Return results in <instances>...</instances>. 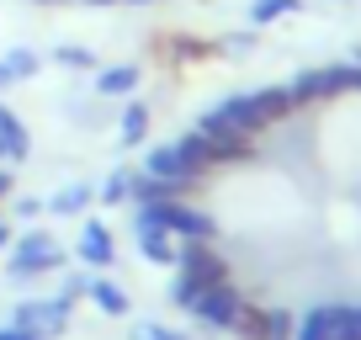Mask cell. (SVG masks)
Returning a JSON list of instances; mask_svg holds the SVG:
<instances>
[{"instance_id":"8fae6325","label":"cell","mask_w":361,"mask_h":340,"mask_svg":"<svg viewBox=\"0 0 361 340\" xmlns=\"http://www.w3.org/2000/svg\"><path fill=\"white\" fill-rule=\"evenodd\" d=\"M176 154H180V165L192 170L197 181H202L207 170H213V144H207V138L197 133V128H192V133H180V138H176Z\"/></svg>"},{"instance_id":"f546056e","label":"cell","mask_w":361,"mask_h":340,"mask_svg":"<svg viewBox=\"0 0 361 340\" xmlns=\"http://www.w3.org/2000/svg\"><path fill=\"white\" fill-rule=\"evenodd\" d=\"M11 239H16V234H11V224L0 218V250H11Z\"/></svg>"},{"instance_id":"4fadbf2b","label":"cell","mask_w":361,"mask_h":340,"mask_svg":"<svg viewBox=\"0 0 361 340\" xmlns=\"http://www.w3.org/2000/svg\"><path fill=\"white\" fill-rule=\"evenodd\" d=\"M329 329H335V303H314L293 324V340H329Z\"/></svg>"},{"instance_id":"7402d4cb","label":"cell","mask_w":361,"mask_h":340,"mask_svg":"<svg viewBox=\"0 0 361 340\" xmlns=\"http://www.w3.org/2000/svg\"><path fill=\"white\" fill-rule=\"evenodd\" d=\"M54 59L59 69H96V54H90V48H80V43H64V48H54Z\"/></svg>"},{"instance_id":"52a82bcc","label":"cell","mask_w":361,"mask_h":340,"mask_svg":"<svg viewBox=\"0 0 361 340\" xmlns=\"http://www.w3.org/2000/svg\"><path fill=\"white\" fill-rule=\"evenodd\" d=\"M144 176H154V181H176L180 192H186V186H197V176L180 165L176 144H154V149H149V154H144Z\"/></svg>"},{"instance_id":"9c48e42d","label":"cell","mask_w":361,"mask_h":340,"mask_svg":"<svg viewBox=\"0 0 361 340\" xmlns=\"http://www.w3.org/2000/svg\"><path fill=\"white\" fill-rule=\"evenodd\" d=\"M85 298L102 314H112V319H123L128 308H133V298H128V287L123 282H112V277H90V287H85Z\"/></svg>"},{"instance_id":"ffe728a7","label":"cell","mask_w":361,"mask_h":340,"mask_svg":"<svg viewBox=\"0 0 361 340\" xmlns=\"http://www.w3.org/2000/svg\"><path fill=\"white\" fill-rule=\"evenodd\" d=\"M329 340H361V308L335 303V329H329Z\"/></svg>"},{"instance_id":"44dd1931","label":"cell","mask_w":361,"mask_h":340,"mask_svg":"<svg viewBox=\"0 0 361 340\" xmlns=\"http://www.w3.org/2000/svg\"><path fill=\"white\" fill-rule=\"evenodd\" d=\"M234 335H245V340H266V308L245 303V308H239V319H234Z\"/></svg>"},{"instance_id":"5bb4252c","label":"cell","mask_w":361,"mask_h":340,"mask_svg":"<svg viewBox=\"0 0 361 340\" xmlns=\"http://www.w3.org/2000/svg\"><path fill=\"white\" fill-rule=\"evenodd\" d=\"M250 96H255V107H260V117H266V128L298 112V107H293V91H287V85H266V91H250Z\"/></svg>"},{"instance_id":"d6986e66","label":"cell","mask_w":361,"mask_h":340,"mask_svg":"<svg viewBox=\"0 0 361 340\" xmlns=\"http://www.w3.org/2000/svg\"><path fill=\"white\" fill-rule=\"evenodd\" d=\"M128 192H133V170H112V176L96 186V202L117 207V202H128Z\"/></svg>"},{"instance_id":"277c9868","label":"cell","mask_w":361,"mask_h":340,"mask_svg":"<svg viewBox=\"0 0 361 340\" xmlns=\"http://www.w3.org/2000/svg\"><path fill=\"white\" fill-rule=\"evenodd\" d=\"M239 308H245V293H239L234 282H218V287H202L186 314H192L197 324H207V329H234Z\"/></svg>"},{"instance_id":"83f0119b","label":"cell","mask_w":361,"mask_h":340,"mask_svg":"<svg viewBox=\"0 0 361 340\" xmlns=\"http://www.w3.org/2000/svg\"><path fill=\"white\" fill-rule=\"evenodd\" d=\"M0 340H37L32 329H16V324H0Z\"/></svg>"},{"instance_id":"3957f363","label":"cell","mask_w":361,"mask_h":340,"mask_svg":"<svg viewBox=\"0 0 361 340\" xmlns=\"http://www.w3.org/2000/svg\"><path fill=\"white\" fill-rule=\"evenodd\" d=\"M11 324L32 329L37 340H59L69 329V303H64V298H27V303L11 308Z\"/></svg>"},{"instance_id":"6da1fadb","label":"cell","mask_w":361,"mask_h":340,"mask_svg":"<svg viewBox=\"0 0 361 340\" xmlns=\"http://www.w3.org/2000/svg\"><path fill=\"white\" fill-rule=\"evenodd\" d=\"M176 282L192 287V293L228 282V261L213 250V239H180L176 245Z\"/></svg>"},{"instance_id":"8992f818","label":"cell","mask_w":361,"mask_h":340,"mask_svg":"<svg viewBox=\"0 0 361 340\" xmlns=\"http://www.w3.org/2000/svg\"><path fill=\"white\" fill-rule=\"evenodd\" d=\"M133 245H138V255H144L149 266H176V239H170V229L154 218V207H138L133 213Z\"/></svg>"},{"instance_id":"e0dca14e","label":"cell","mask_w":361,"mask_h":340,"mask_svg":"<svg viewBox=\"0 0 361 340\" xmlns=\"http://www.w3.org/2000/svg\"><path fill=\"white\" fill-rule=\"evenodd\" d=\"M128 91H138V69L133 64L96 69V96H128Z\"/></svg>"},{"instance_id":"836d02e7","label":"cell","mask_w":361,"mask_h":340,"mask_svg":"<svg viewBox=\"0 0 361 340\" xmlns=\"http://www.w3.org/2000/svg\"><path fill=\"white\" fill-rule=\"evenodd\" d=\"M0 159H6V154H0Z\"/></svg>"},{"instance_id":"603a6c76","label":"cell","mask_w":361,"mask_h":340,"mask_svg":"<svg viewBox=\"0 0 361 340\" xmlns=\"http://www.w3.org/2000/svg\"><path fill=\"white\" fill-rule=\"evenodd\" d=\"M287 11H298V0H255V6H250V22L266 27V22H276V16H287Z\"/></svg>"},{"instance_id":"1f68e13d","label":"cell","mask_w":361,"mask_h":340,"mask_svg":"<svg viewBox=\"0 0 361 340\" xmlns=\"http://www.w3.org/2000/svg\"><path fill=\"white\" fill-rule=\"evenodd\" d=\"M356 64H361V48H356Z\"/></svg>"},{"instance_id":"7c38bea8","label":"cell","mask_w":361,"mask_h":340,"mask_svg":"<svg viewBox=\"0 0 361 340\" xmlns=\"http://www.w3.org/2000/svg\"><path fill=\"white\" fill-rule=\"evenodd\" d=\"M37 69H43V59H37L32 48H11V54L0 59V91H6V85H22V80H32Z\"/></svg>"},{"instance_id":"f1b7e54d","label":"cell","mask_w":361,"mask_h":340,"mask_svg":"<svg viewBox=\"0 0 361 340\" xmlns=\"http://www.w3.org/2000/svg\"><path fill=\"white\" fill-rule=\"evenodd\" d=\"M11 186H16V181H11V170L0 165V197H11Z\"/></svg>"},{"instance_id":"d6a6232c","label":"cell","mask_w":361,"mask_h":340,"mask_svg":"<svg viewBox=\"0 0 361 340\" xmlns=\"http://www.w3.org/2000/svg\"><path fill=\"white\" fill-rule=\"evenodd\" d=\"M48 6H54V0H48Z\"/></svg>"},{"instance_id":"2e32d148","label":"cell","mask_w":361,"mask_h":340,"mask_svg":"<svg viewBox=\"0 0 361 340\" xmlns=\"http://www.w3.org/2000/svg\"><path fill=\"white\" fill-rule=\"evenodd\" d=\"M149 138V107L144 102H128L117 112V144H144Z\"/></svg>"},{"instance_id":"9a60e30c","label":"cell","mask_w":361,"mask_h":340,"mask_svg":"<svg viewBox=\"0 0 361 340\" xmlns=\"http://www.w3.org/2000/svg\"><path fill=\"white\" fill-rule=\"evenodd\" d=\"M90 202H96V186H85V181H69V186H59V192H54V202H48V213L69 218V213H85Z\"/></svg>"},{"instance_id":"4316f807","label":"cell","mask_w":361,"mask_h":340,"mask_svg":"<svg viewBox=\"0 0 361 340\" xmlns=\"http://www.w3.org/2000/svg\"><path fill=\"white\" fill-rule=\"evenodd\" d=\"M43 197H22V202H16V213H22V218H37V213H43Z\"/></svg>"},{"instance_id":"cb8c5ba5","label":"cell","mask_w":361,"mask_h":340,"mask_svg":"<svg viewBox=\"0 0 361 340\" xmlns=\"http://www.w3.org/2000/svg\"><path fill=\"white\" fill-rule=\"evenodd\" d=\"M293 324L298 319L287 308H266V340H293Z\"/></svg>"},{"instance_id":"d4e9b609","label":"cell","mask_w":361,"mask_h":340,"mask_svg":"<svg viewBox=\"0 0 361 340\" xmlns=\"http://www.w3.org/2000/svg\"><path fill=\"white\" fill-rule=\"evenodd\" d=\"M128 340H186L180 329H170V324H159V319H144V324H133V335Z\"/></svg>"},{"instance_id":"30bf717a","label":"cell","mask_w":361,"mask_h":340,"mask_svg":"<svg viewBox=\"0 0 361 340\" xmlns=\"http://www.w3.org/2000/svg\"><path fill=\"white\" fill-rule=\"evenodd\" d=\"M0 154H6V159H27V154H32V138H27L22 117H16L6 102H0Z\"/></svg>"},{"instance_id":"ac0fdd59","label":"cell","mask_w":361,"mask_h":340,"mask_svg":"<svg viewBox=\"0 0 361 340\" xmlns=\"http://www.w3.org/2000/svg\"><path fill=\"white\" fill-rule=\"evenodd\" d=\"M133 197L138 207H149V202H165V197H180V186L176 181H154V176H133Z\"/></svg>"},{"instance_id":"4dcf8cb0","label":"cell","mask_w":361,"mask_h":340,"mask_svg":"<svg viewBox=\"0 0 361 340\" xmlns=\"http://www.w3.org/2000/svg\"><path fill=\"white\" fill-rule=\"evenodd\" d=\"M96 6H112V0H96Z\"/></svg>"},{"instance_id":"7a4b0ae2","label":"cell","mask_w":361,"mask_h":340,"mask_svg":"<svg viewBox=\"0 0 361 340\" xmlns=\"http://www.w3.org/2000/svg\"><path fill=\"white\" fill-rule=\"evenodd\" d=\"M11 282H27V277H43V272H59L64 266V250H59V239L48 234V229H32V234H16L11 239Z\"/></svg>"},{"instance_id":"5b68a950","label":"cell","mask_w":361,"mask_h":340,"mask_svg":"<svg viewBox=\"0 0 361 340\" xmlns=\"http://www.w3.org/2000/svg\"><path fill=\"white\" fill-rule=\"evenodd\" d=\"M149 207H154V218L170 229V234H180V239H213L218 234V218L207 213V207L180 202V197H165V202H149Z\"/></svg>"},{"instance_id":"ba28073f","label":"cell","mask_w":361,"mask_h":340,"mask_svg":"<svg viewBox=\"0 0 361 340\" xmlns=\"http://www.w3.org/2000/svg\"><path fill=\"white\" fill-rule=\"evenodd\" d=\"M75 261L80 266H117V245L106 234V224H85L75 239Z\"/></svg>"},{"instance_id":"484cf974","label":"cell","mask_w":361,"mask_h":340,"mask_svg":"<svg viewBox=\"0 0 361 340\" xmlns=\"http://www.w3.org/2000/svg\"><path fill=\"white\" fill-rule=\"evenodd\" d=\"M85 287H90V277L69 272V277H64V287H59V298H64V303H75V298H85Z\"/></svg>"}]
</instances>
